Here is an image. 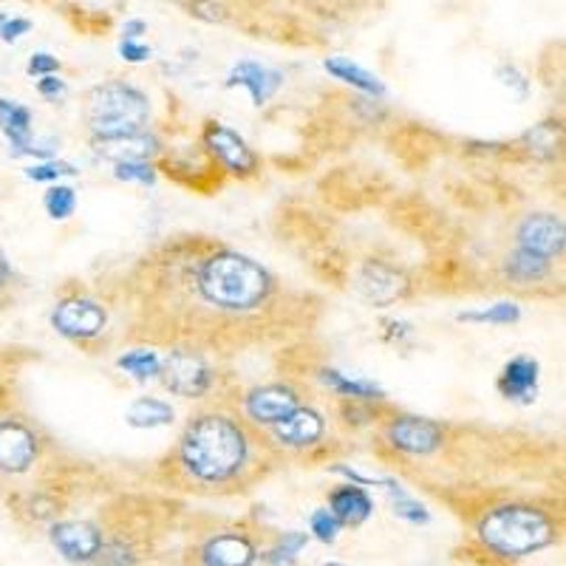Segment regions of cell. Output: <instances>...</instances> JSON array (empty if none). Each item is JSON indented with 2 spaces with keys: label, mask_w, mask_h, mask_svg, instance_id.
<instances>
[{
  "label": "cell",
  "mask_w": 566,
  "mask_h": 566,
  "mask_svg": "<svg viewBox=\"0 0 566 566\" xmlns=\"http://www.w3.org/2000/svg\"><path fill=\"white\" fill-rule=\"evenodd\" d=\"M139 317L128 340L232 354L283 326V283L261 261L216 239L165 241L123 283Z\"/></svg>",
  "instance_id": "obj_1"
},
{
  "label": "cell",
  "mask_w": 566,
  "mask_h": 566,
  "mask_svg": "<svg viewBox=\"0 0 566 566\" xmlns=\"http://www.w3.org/2000/svg\"><path fill=\"white\" fill-rule=\"evenodd\" d=\"M270 453L272 439L250 419L224 408H201L187 419L170 464L193 488L230 490L261 476V459Z\"/></svg>",
  "instance_id": "obj_2"
},
{
  "label": "cell",
  "mask_w": 566,
  "mask_h": 566,
  "mask_svg": "<svg viewBox=\"0 0 566 566\" xmlns=\"http://www.w3.org/2000/svg\"><path fill=\"white\" fill-rule=\"evenodd\" d=\"M558 530L553 513L535 504H502L482 515L476 538L495 558L515 560L555 544Z\"/></svg>",
  "instance_id": "obj_3"
},
{
  "label": "cell",
  "mask_w": 566,
  "mask_h": 566,
  "mask_svg": "<svg viewBox=\"0 0 566 566\" xmlns=\"http://www.w3.org/2000/svg\"><path fill=\"white\" fill-rule=\"evenodd\" d=\"M83 119L91 139H108L145 130L150 123V99L128 80L94 85L83 99Z\"/></svg>",
  "instance_id": "obj_4"
},
{
  "label": "cell",
  "mask_w": 566,
  "mask_h": 566,
  "mask_svg": "<svg viewBox=\"0 0 566 566\" xmlns=\"http://www.w3.org/2000/svg\"><path fill=\"white\" fill-rule=\"evenodd\" d=\"M161 386L181 399H205L216 391V366H212L210 354L199 348L176 346L161 357L159 371Z\"/></svg>",
  "instance_id": "obj_5"
},
{
  "label": "cell",
  "mask_w": 566,
  "mask_h": 566,
  "mask_svg": "<svg viewBox=\"0 0 566 566\" xmlns=\"http://www.w3.org/2000/svg\"><path fill=\"white\" fill-rule=\"evenodd\" d=\"M52 326L65 340L91 343L105 335V328H108V310H105V303H99L97 297L65 295L54 306Z\"/></svg>",
  "instance_id": "obj_6"
},
{
  "label": "cell",
  "mask_w": 566,
  "mask_h": 566,
  "mask_svg": "<svg viewBox=\"0 0 566 566\" xmlns=\"http://www.w3.org/2000/svg\"><path fill=\"white\" fill-rule=\"evenodd\" d=\"M303 406L301 388L292 382H266V386H255L244 394L241 399V411L244 419H250L255 428H270V424L281 422L283 417H290L295 408Z\"/></svg>",
  "instance_id": "obj_7"
},
{
  "label": "cell",
  "mask_w": 566,
  "mask_h": 566,
  "mask_svg": "<svg viewBox=\"0 0 566 566\" xmlns=\"http://www.w3.org/2000/svg\"><path fill=\"white\" fill-rule=\"evenodd\" d=\"M354 292L368 303V306H391L402 301L411 292V281L399 266L386 264V261H366L360 270L354 272Z\"/></svg>",
  "instance_id": "obj_8"
},
{
  "label": "cell",
  "mask_w": 566,
  "mask_h": 566,
  "mask_svg": "<svg viewBox=\"0 0 566 566\" xmlns=\"http://www.w3.org/2000/svg\"><path fill=\"white\" fill-rule=\"evenodd\" d=\"M386 442L406 457H433L442 451L444 428L424 417H394L386 424Z\"/></svg>",
  "instance_id": "obj_9"
},
{
  "label": "cell",
  "mask_w": 566,
  "mask_h": 566,
  "mask_svg": "<svg viewBox=\"0 0 566 566\" xmlns=\"http://www.w3.org/2000/svg\"><path fill=\"white\" fill-rule=\"evenodd\" d=\"M515 247L533 252V255L560 261L566 252V227L555 212H530L515 227Z\"/></svg>",
  "instance_id": "obj_10"
},
{
  "label": "cell",
  "mask_w": 566,
  "mask_h": 566,
  "mask_svg": "<svg viewBox=\"0 0 566 566\" xmlns=\"http://www.w3.org/2000/svg\"><path fill=\"white\" fill-rule=\"evenodd\" d=\"M205 148L210 150L212 159L219 161L221 168L232 176H252L258 170V156L255 150L244 142L232 128L221 123H207L205 125Z\"/></svg>",
  "instance_id": "obj_11"
},
{
  "label": "cell",
  "mask_w": 566,
  "mask_h": 566,
  "mask_svg": "<svg viewBox=\"0 0 566 566\" xmlns=\"http://www.w3.org/2000/svg\"><path fill=\"white\" fill-rule=\"evenodd\" d=\"M266 433L283 451H306V448H317L323 442V437H326V419L315 408L301 406L290 417H283L281 422L270 424Z\"/></svg>",
  "instance_id": "obj_12"
},
{
  "label": "cell",
  "mask_w": 566,
  "mask_h": 566,
  "mask_svg": "<svg viewBox=\"0 0 566 566\" xmlns=\"http://www.w3.org/2000/svg\"><path fill=\"white\" fill-rule=\"evenodd\" d=\"M40 453V439L23 419H0V470L27 473Z\"/></svg>",
  "instance_id": "obj_13"
},
{
  "label": "cell",
  "mask_w": 566,
  "mask_h": 566,
  "mask_svg": "<svg viewBox=\"0 0 566 566\" xmlns=\"http://www.w3.org/2000/svg\"><path fill=\"white\" fill-rule=\"evenodd\" d=\"M103 530L91 522H57L52 527V544L71 564H91L103 547Z\"/></svg>",
  "instance_id": "obj_14"
},
{
  "label": "cell",
  "mask_w": 566,
  "mask_h": 566,
  "mask_svg": "<svg viewBox=\"0 0 566 566\" xmlns=\"http://www.w3.org/2000/svg\"><path fill=\"white\" fill-rule=\"evenodd\" d=\"M538 377L541 366L535 357L530 354H518L513 360L504 363L502 374H499V394L510 402H522V406H530L538 394Z\"/></svg>",
  "instance_id": "obj_15"
},
{
  "label": "cell",
  "mask_w": 566,
  "mask_h": 566,
  "mask_svg": "<svg viewBox=\"0 0 566 566\" xmlns=\"http://www.w3.org/2000/svg\"><path fill=\"white\" fill-rule=\"evenodd\" d=\"M227 85L230 88H244L252 97V105H266L277 94V88L283 85L281 71L270 69V65H261L255 60H241V63L232 65L230 77H227Z\"/></svg>",
  "instance_id": "obj_16"
},
{
  "label": "cell",
  "mask_w": 566,
  "mask_h": 566,
  "mask_svg": "<svg viewBox=\"0 0 566 566\" xmlns=\"http://www.w3.org/2000/svg\"><path fill=\"white\" fill-rule=\"evenodd\" d=\"M91 148L94 154L103 156V159L114 161H136V159H154L161 154V142L156 134L148 130H136V134L125 136H108V139H91Z\"/></svg>",
  "instance_id": "obj_17"
},
{
  "label": "cell",
  "mask_w": 566,
  "mask_h": 566,
  "mask_svg": "<svg viewBox=\"0 0 566 566\" xmlns=\"http://www.w3.org/2000/svg\"><path fill=\"white\" fill-rule=\"evenodd\" d=\"M199 558L205 566H252L258 560V549L250 535L219 533L205 541Z\"/></svg>",
  "instance_id": "obj_18"
},
{
  "label": "cell",
  "mask_w": 566,
  "mask_h": 566,
  "mask_svg": "<svg viewBox=\"0 0 566 566\" xmlns=\"http://www.w3.org/2000/svg\"><path fill=\"white\" fill-rule=\"evenodd\" d=\"M32 123L34 116L27 105L14 99H0V130L12 145V156L32 154Z\"/></svg>",
  "instance_id": "obj_19"
},
{
  "label": "cell",
  "mask_w": 566,
  "mask_h": 566,
  "mask_svg": "<svg viewBox=\"0 0 566 566\" xmlns=\"http://www.w3.org/2000/svg\"><path fill=\"white\" fill-rule=\"evenodd\" d=\"M328 510L340 518L343 527H357V524L368 522L374 513V502L371 495L366 493L357 484H340L337 490H332L328 495Z\"/></svg>",
  "instance_id": "obj_20"
},
{
  "label": "cell",
  "mask_w": 566,
  "mask_h": 566,
  "mask_svg": "<svg viewBox=\"0 0 566 566\" xmlns=\"http://www.w3.org/2000/svg\"><path fill=\"white\" fill-rule=\"evenodd\" d=\"M504 275L515 286H530V283L547 281L553 275V261L547 258L533 255V252L515 247L507 258H504Z\"/></svg>",
  "instance_id": "obj_21"
},
{
  "label": "cell",
  "mask_w": 566,
  "mask_h": 566,
  "mask_svg": "<svg viewBox=\"0 0 566 566\" xmlns=\"http://www.w3.org/2000/svg\"><path fill=\"white\" fill-rule=\"evenodd\" d=\"M323 69H326L335 80H340V83H346V85H352V88L363 91V94H374V97H382V94H386V85L374 77L371 71H366L363 65L352 63L348 57L323 60Z\"/></svg>",
  "instance_id": "obj_22"
},
{
  "label": "cell",
  "mask_w": 566,
  "mask_h": 566,
  "mask_svg": "<svg viewBox=\"0 0 566 566\" xmlns=\"http://www.w3.org/2000/svg\"><path fill=\"white\" fill-rule=\"evenodd\" d=\"M321 380L326 382L328 391H335L343 399H357V402H380V399H386V391L380 386H374L368 380H352V377L335 371V368H323Z\"/></svg>",
  "instance_id": "obj_23"
},
{
  "label": "cell",
  "mask_w": 566,
  "mask_h": 566,
  "mask_svg": "<svg viewBox=\"0 0 566 566\" xmlns=\"http://www.w3.org/2000/svg\"><path fill=\"white\" fill-rule=\"evenodd\" d=\"M174 408L165 402V399H156V397H139L130 402L128 419L130 428H165V424L174 422Z\"/></svg>",
  "instance_id": "obj_24"
},
{
  "label": "cell",
  "mask_w": 566,
  "mask_h": 566,
  "mask_svg": "<svg viewBox=\"0 0 566 566\" xmlns=\"http://www.w3.org/2000/svg\"><path fill=\"white\" fill-rule=\"evenodd\" d=\"M116 366L123 368L125 374H130V377H136V380H154V377H159L161 371V354L154 352V348H130V352H125L119 360H116Z\"/></svg>",
  "instance_id": "obj_25"
},
{
  "label": "cell",
  "mask_w": 566,
  "mask_h": 566,
  "mask_svg": "<svg viewBox=\"0 0 566 566\" xmlns=\"http://www.w3.org/2000/svg\"><path fill=\"white\" fill-rule=\"evenodd\" d=\"M459 323H488V326H510V323L522 321V310L515 303H493L488 310L476 312H459Z\"/></svg>",
  "instance_id": "obj_26"
},
{
  "label": "cell",
  "mask_w": 566,
  "mask_h": 566,
  "mask_svg": "<svg viewBox=\"0 0 566 566\" xmlns=\"http://www.w3.org/2000/svg\"><path fill=\"white\" fill-rule=\"evenodd\" d=\"M43 205L45 212H49L54 221H65L74 216V210H77V193H74L69 185H54L52 190L45 193Z\"/></svg>",
  "instance_id": "obj_27"
},
{
  "label": "cell",
  "mask_w": 566,
  "mask_h": 566,
  "mask_svg": "<svg viewBox=\"0 0 566 566\" xmlns=\"http://www.w3.org/2000/svg\"><path fill=\"white\" fill-rule=\"evenodd\" d=\"M386 488H388V493H391L394 513H397L399 518H406V522H411V524H424V522H428V513H424L422 504L413 502L411 495H408L406 490L399 488V484L386 482Z\"/></svg>",
  "instance_id": "obj_28"
},
{
  "label": "cell",
  "mask_w": 566,
  "mask_h": 566,
  "mask_svg": "<svg viewBox=\"0 0 566 566\" xmlns=\"http://www.w3.org/2000/svg\"><path fill=\"white\" fill-rule=\"evenodd\" d=\"M80 170L71 165V161H60V159H49V161H40L34 168L27 170V176L32 181H40V185H57L60 179L65 176H77Z\"/></svg>",
  "instance_id": "obj_29"
},
{
  "label": "cell",
  "mask_w": 566,
  "mask_h": 566,
  "mask_svg": "<svg viewBox=\"0 0 566 566\" xmlns=\"http://www.w3.org/2000/svg\"><path fill=\"white\" fill-rule=\"evenodd\" d=\"M306 544H310V535L306 533H283V538L277 541V547L266 555V560L275 566L290 564V560H295V555L301 553Z\"/></svg>",
  "instance_id": "obj_30"
},
{
  "label": "cell",
  "mask_w": 566,
  "mask_h": 566,
  "mask_svg": "<svg viewBox=\"0 0 566 566\" xmlns=\"http://www.w3.org/2000/svg\"><path fill=\"white\" fill-rule=\"evenodd\" d=\"M114 176L119 181H136V185H154L156 181V168L154 161L136 159V161H119L114 170Z\"/></svg>",
  "instance_id": "obj_31"
},
{
  "label": "cell",
  "mask_w": 566,
  "mask_h": 566,
  "mask_svg": "<svg viewBox=\"0 0 566 566\" xmlns=\"http://www.w3.org/2000/svg\"><path fill=\"white\" fill-rule=\"evenodd\" d=\"M340 518H337L332 510H315V513H312V533L321 541H326V544H332V541L340 535Z\"/></svg>",
  "instance_id": "obj_32"
},
{
  "label": "cell",
  "mask_w": 566,
  "mask_h": 566,
  "mask_svg": "<svg viewBox=\"0 0 566 566\" xmlns=\"http://www.w3.org/2000/svg\"><path fill=\"white\" fill-rule=\"evenodd\" d=\"M65 91H69V85H65V80H60L57 74H45V77L38 80V94L43 99H49V103L63 99Z\"/></svg>",
  "instance_id": "obj_33"
},
{
  "label": "cell",
  "mask_w": 566,
  "mask_h": 566,
  "mask_svg": "<svg viewBox=\"0 0 566 566\" xmlns=\"http://www.w3.org/2000/svg\"><path fill=\"white\" fill-rule=\"evenodd\" d=\"M27 32H32V20H27V18L0 20V38H3V43H14V40H20Z\"/></svg>",
  "instance_id": "obj_34"
},
{
  "label": "cell",
  "mask_w": 566,
  "mask_h": 566,
  "mask_svg": "<svg viewBox=\"0 0 566 566\" xmlns=\"http://www.w3.org/2000/svg\"><path fill=\"white\" fill-rule=\"evenodd\" d=\"M27 71H29V74H32V77H45V74H57V71H60V60L54 57V54L38 52V54H32V60H29Z\"/></svg>",
  "instance_id": "obj_35"
},
{
  "label": "cell",
  "mask_w": 566,
  "mask_h": 566,
  "mask_svg": "<svg viewBox=\"0 0 566 566\" xmlns=\"http://www.w3.org/2000/svg\"><path fill=\"white\" fill-rule=\"evenodd\" d=\"M119 54H123L125 63H145V60H150V49L148 45L136 43V40H123L119 43Z\"/></svg>",
  "instance_id": "obj_36"
},
{
  "label": "cell",
  "mask_w": 566,
  "mask_h": 566,
  "mask_svg": "<svg viewBox=\"0 0 566 566\" xmlns=\"http://www.w3.org/2000/svg\"><path fill=\"white\" fill-rule=\"evenodd\" d=\"M142 34H148V23L145 20H128L123 27V40H139Z\"/></svg>",
  "instance_id": "obj_37"
},
{
  "label": "cell",
  "mask_w": 566,
  "mask_h": 566,
  "mask_svg": "<svg viewBox=\"0 0 566 566\" xmlns=\"http://www.w3.org/2000/svg\"><path fill=\"white\" fill-rule=\"evenodd\" d=\"M12 286V270H9L7 258H3V252H0V292L9 290Z\"/></svg>",
  "instance_id": "obj_38"
},
{
  "label": "cell",
  "mask_w": 566,
  "mask_h": 566,
  "mask_svg": "<svg viewBox=\"0 0 566 566\" xmlns=\"http://www.w3.org/2000/svg\"><path fill=\"white\" fill-rule=\"evenodd\" d=\"M328 566H343V564H328Z\"/></svg>",
  "instance_id": "obj_39"
},
{
  "label": "cell",
  "mask_w": 566,
  "mask_h": 566,
  "mask_svg": "<svg viewBox=\"0 0 566 566\" xmlns=\"http://www.w3.org/2000/svg\"><path fill=\"white\" fill-rule=\"evenodd\" d=\"M3 18H7V14H0V20H3Z\"/></svg>",
  "instance_id": "obj_40"
}]
</instances>
